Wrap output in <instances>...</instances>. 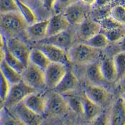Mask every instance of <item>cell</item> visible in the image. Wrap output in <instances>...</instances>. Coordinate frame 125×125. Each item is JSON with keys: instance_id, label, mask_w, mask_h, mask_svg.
I'll list each match as a JSON object with an SVG mask.
<instances>
[{"instance_id": "obj_4", "label": "cell", "mask_w": 125, "mask_h": 125, "mask_svg": "<svg viewBox=\"0 0 125 125\" xmlns=\"http://www.w3.org/2000/svg\"><path fill=\"white\" fill-rule=\"evenodd\" d=\"M68 68L64 64L51 62L44 71L45 86L54 89L66 74Z\"/></svg>"}, {"instance_id": "obj_15", "label": "cell", "mask_w": 125, "mask_h": 125, "mask_svg": "<svg viewBox=\"0 0 125 125\" xmlns=\"http://www.w3.org/2000/svg\"><path fill=\"white\" fill-rule=\"evenodd\" d=\"M78 80L71 70H67L66 74L58 84L55 87V92L61 94L70 93L78 87Z\"/></svg>"}, {"instance_id": "obj_13", "label": "cell", "mask_w": 125, "mask_h": 125, "mask_svg": "<svg viewBox=\"0 0 125 125\" xmlns=\"http://www.w3.org/2000/svg\"><path fill=\"white\" fill-rule=\"evenodd\" d=\"M70 23L63 13H56L49 19L47 37L66 31Z\"/></svg>"}, {"instance_id": "obj_27", "label": "cell", "mask_w": 125, "mask_h": 125, "mask_svg": "<svg viewBox=\"0 0 125 125\" xmlns=\"http://www.w3.org/2000/svg\"><path fill=\"white\" fill-rule=\"evenodd\" d=\"M4 61L11 66L12 68L17 71L18 73L21 74L22 73L25 69L26 66L22 63L19 60H18L15 56L10 53V51L8 50L6 45L4 46Z\"/></svg>"}, {"instance_id": "obj_2", "label": "cell", "mask_w": 125, "mask_h": 125, "mask_svg": "<svg viewBox=\"0 0 125 125\" xmlns=\"http://www.w3.org/2000/svg\"><path fill=\"white\" fill-rule=\"evenodd\" d=\"M34 91V88L28 85L23 80L11 85L8 94L4 100L5 106L8 108L14 107L20 103L23 102L29 94Z\"/></svg>"}, {"instance_id": "obj_20", "label": "cell", "mask_w": 125, "mask_h": 125, "mask_svg": "<svg viewBox=\"0 0 125 125\" xmlns=\"http://www.w3.org/2000/svg\"><path fill=\"white\" fill-rule=\"evenodd\" d=\"M30 62L44 71L51 62L43 51L36 48L30 51Z\"/></svg>"}, {"instance_id": "obj_12", "label": "cell", "mask_w": 125, "mask_h": 125, "mask_svg": "<svg viewBox=\"0 0 125 125\" xmlns=\"http://www.w3.org/2000/svg\"><path fill=\"white\" fill-rule=\"evenodd\" d=\"M47 98L41 94L32 93L23 100V103L31 111L39 115L45 113Z\"/></svg>"}, {"instance_id": "obj_19", "label": "cell", "mask_w": 125, "mask_h": 125, "mask_svg": "<svg viewBox=\"0 0 125 125\" xmlns=\"http://www.w3.org/2000/svg\"><path fill=\"white\" fill-rule=\"evenodd\" d=\"M81 98L83 104V115L87 120L91 121L101 113V106L93 102L84 94Z\"/></svg>"}, {"instance_id": "obj_25", "label": "cell", "mask_w": 125, "mask_h": 125, "mask_svg": "<svg viewBox=\"0 0 125 125\" xmlns=\"http://www.w3.org/2000/svg\"><path fill=\"white\" fill-rule=\"evenodd\" d=\"M114 65L115 68L117 80H121L125 76V51H121L117 53L113 58Z\"/></svg>"}, {"instance_id": "obj_26", "label": "cell", "mask_w": 125, "mask_h": 125, "mask_svg": "<svg viewBox=\"0 0 125 125\" xmlns=\"http://www.w3.org/2000/svg\"><path fill=\"white\" fill-rule=\"evenodd\" d=\"M66 101L69 108L72 110L74 113L79 115H83V104L81 98L74 95H71L70 94H64Z\"/></svg>"}, {"instance_id": "obj_3", "label": "cell", "mask_w": 125, "mask_h": 125, "mask_svg": "<svg viewBox=\"0 0 125 125\" xmlns=\"http://www.w3.org/2000/svg\"><path fill=\"white\" fill-rule=\"evenodd\" d=\"M22 80L34 90L45 85L44 71L31 62L26 66L21 73Z\"/></svg>"}, {"instance_id": "obj_6", "label": "cell", "mask_w": 125, "mask_h": 125, "mask_svg": "<svg viewBox=\"0 0 125 125\" xmlns=\"http://www.w3.org/2000/svg\"><path fill=\"white\" fill-rule=\"evenodd\" d=\"M10 52L25 66L30 62V54L31 50L26 44L18 38H11L5 44Z\"/></svg>"}, {"instance_id": "obj_23", "label": "cell", "mask_w": 125, "mask_h": 125, "mask_svg": "<svg viewBox=\"0 0 125 125\" xmlns=\"http://www.w3.org/2000/svg\"><path fill=\"white\" fill-rule=\"evenodd\" d=\"M17 4L18 12L21 15L28 25L33 24L37 21V18L35 13L27 4L22 1L21 0H15Z\"/></svg>"}, {"instance_id": "obj_38", "label": "cell", "mask_w": 125, "mask_h": 125, "mask_svg": "<svg viewBox=\"0 0 125 125\" xmlns=\"http://www.w3.org/2000/svg\"><path fill=\"white\" fill-rule=\"evenodd\" d=\"M96 0H79V2L85 6H92L94 5Z\"/></svg>"}, {"instance_id": "obj_7", "label": "cell", "mask_w": 125, "mask_h": 125, "mask_svg": "<svg viewBox=\"0 0 125 125\" xmlns=\"http://www.w3.org/2000/svg\"><path fill=\"white\" fill-rule=\"evenodd\" d=\"M1 24L4 30L13 33L26 30L28 26L19 12L3 14Z\"/></svg>"}, {"instance_id": "obj_36", "label": "cell", "mask_w": 125, "mask_h": 125, "mask_svg": "<svg viewBox=\"0 0 125 125\" xmlns=\"http://www.w3.org/2000/svg\"><path fill=\"white\" fill-rule=\"evenodd\" d=\"M2 125H23L16 118H13L11 116H7L3 121Z\"/></svg>"}, {"instance_id": "obj_1", "label": "cell", "mask_w": 125, "mask_h": 125, "mask_svg": "<svg viewBox=\"0 0 125 125\" xmlns=\"http://www.w3.org/2000/svg\"><path fill=\"white\" fill-rule=\"evenodd\" d=\"M68 54L71 62L89 64L96 61L100 55V51L83 43L71 47Z\"/></svg>"}, {"instance_id": "obj_43", "label": "cell", "mask_w": 125, "mask_h": 125, "mask_svg": "<svg viewBox=\"0 0 125 125\" xmlns=\"http://www.w3.org/2000/svg\"><path fill=\"white\" fill-rule=\"evenodd\" d=\"M1 120H2V116H1V115L0 114V123H1Z\"/></svg>"}, {"instance_id": "obj_14", "label": "cell", "mask_w": 125, "mask_h": 125, "mask_svg": "<svg viewBox=\"0 0 125 125\" xmlns=\"http://www.w3.org/2000/svg\"><path fill=\"white\" fill-rule=\"evenodd\" d=\"M125 104L123 97L113 104L109 115V125H125Z\"/></svg>"}, {"instance_id": "obj_18", "label": "cell", "mask_w": 125, "mask_h": 125, "mask_svg": "<svg viewBox=\"0 0 125 125\" xmlns=\"http://www.w3.org/2000/svg\"><path fill=\"white\" fill-rule=\"evenodd\" d=\"M49 19L41 21H36L28 25L26 29L30 38L35 40H41L47 37Z\"/></svg>"}, {"instance_id": "obj_11", "label": "cell", "mask_w": 125, "mask_h": 125, "mask_svg": "<svg viewBox=\"0 0 125 125\" xmlns=\"http://www.w3.org/2000/svg\"><path fill=\"white\" fill-rule=\"evenodd\" d=\"M40 44H47L55 46L67 51L71 48L73 43V36L71 33L67 31L58 34L48 36L40 40Z\"/></svg>"}, {"instance_id": "obj_21", "label": "cell", "mask_w": 125, "mask_h": 125, "mask_svg": "<svg viewBox=\"0 0 125 125\" xmlns=\"http://www.w3.org/2000/svg\"><path fill=\"white\" fill-rule=\"evenodd\" d=\"M100 63V69L103 80L112 81L116 79V70L114 65L113 58H104L103 59Z\"/></svg>"}, {"instance_id": "obj_16", "label": "cell", "mask_w": 125, "mask_h": 125, "mask_svg": "<svg viewBox=\"0 0 125 125\" xmlns=\"http://www.w3.org/2000/svg\"><path fill=\"white\" fill-rule=\"evenodd\" d=\"M101 30V26L100 23L94 20L86 18L80 24L78 30L79 36L81 40L86 41L100 33Z\"/></svg>"}, {"instance_id": "obj_40", "label": "cell", "mask_w": 125, "mask_h": 125, "mask_svg": "<svg viewBox=\"0 0 125 125\" xmlns=\"http://www.w3.org/2000/svg\"><path fill=\"white\" fill-rule=\"evenodd\" d=\"M4 45H5V42H4V38H3L1 33H0V49L3 48Z\"/></svg>"}, {"instance_id": "obj_39", "label": "cell", "mask_w": 125, "mask_h": 125, "mask_svg": "<svg viewBox=\"0 0 125 125\" xmlns=\"http://www.w3.org/2000/svg\"><path fill=\"white\" fill-rule=\"evenodd\" d=\"M4 48L0 49V64L4 61Z\"/></svg>"}, {"instance_id": "obj_10", "label": "cell", "mask_w": 125, "mask_h": 125, "mask_svg": "<svg viewBox=\"0 0 125 125\" xmlns=\"http://www.w3.org/2000/svg\"><path fill=\"white\" fill-rule=\"evenodd\" d=\"M63 14L70 24H80L86 19L87 10L80 2L73 3L64 10Z\"/></svg>"}, {"instance_id": "obj_41", "label": "cell", "mask_w": 125, "mask_h": 125, "mask_svg": "<svg viewBox=\"0 0 125 125\" xmlns=\"http://www.w3.org/2000/svg\"><path fill=\"white\" fill-rule=\"evenodd\" d=\"M41 125H60L58 123L53 122V121H47L46 122H42Z\"/></svg>"}, {"instance_id": "obj_33", "label": "cell", "mask_w": 125, "mask_h": 125, "mask_svg": "<svg viewBox=\"0 0 125 125\" xmlns=\"http://www.w3.org/2000/svg\"><path fill=\"white\" fill-rule=\"evenodd\" d=\"M91 122L90 125H109V115L106 112H101Z\"/></svg>"}, {"instance_id": "obj_42", "label": "cell", "mask_w": 125, "mask_h": 125, "mask_svg": "<svg viewBox=\"0 0 125 125\" xmlns=\"http://www.w3.org/2000/svg\"><path fill=\"white\" fill-rule=\"evenodd\" d=\"M5 108V103H4V100L0 98V113L3 111V109Z\"/></svg>"}, {"instance_id": "obj_35", "label": "cell", "mask_w": 125, "mask_h": 125, "mask_svg": "<svg viewBox=\"0 0 125 125\" xmlns=\"http://www.w3.org/2000/svg\"><path fill=\"white\" fill-rule=\"evenodd\" d=\"M41 5L47 11H52L54 10L56 0H40Z\"/></svg>"}, {"instance_id": "obj_5", "label": "cell", "mask_w": 125, "mask_h": 125, "mask_svg": "<svg viewBox=\"0 0 125 125\" xmlns=\"http://www.w3.org/2000/svg\"><path fill=\"white\" fill-rule=\"evenodd\" d=\"M69 109L65 98L61 94L57 92L51 93L47 98L45 113L53 116L64 115Z\"/></svg>"}, {"instance_id": "obj_8", "label": "cell", "mask_w": 125, "mask_h": 125, "mask_svg": "<svg viewBox=\"0 0 125 125\" xmlns=\"http://www.w3.org/2000/svg\"><path fill=\"white\" fill-rule=\"evenodd\" d=\"M14 113L16 118L23 125H41L43 122L42 116L31 111L23 102L14 106Z\"/></svg>"}, {"instance_id": "obj_34", "label": "cell", "mask_w": 125, "mask_h": 125, "mask_svg": "<svg viewBox=\"0 0 125 125\" xmlns=\"http://www.w3.org/2000/svg\"><path fill=\"white\" fill-rule=\"evenodd\" d=\"M71 1L72 0H56L54 10L56 11V13H61L62 11H64L69 5L73 3Z\"/></svg>"}, {"instance_id": "obj_32", "label": "cell", "mask_w": 125, "mask_h": 125, "mask_svg": "<svg viewBox=\"0 0 125 125\" xmlns=\"http://www.w3.org/2000/svg\"><path fill=\"white\" fill-rule=\"evenodd\" d=\"M10 87L11 84L0 71V98L4 101L8 94Z\"/></svg>"}, {"instance_id": "obj_28", "label": "cell", "mask_w": 125, "mask_h": 125, "mask_svg": "<svg viewBox=\"0 0 125 125\" xmlns=\"http://www.w3.org/2000/svg\"><path fill=\"white\" fill-rule=\"evenodd\" d=\"M84 43L92 47L93 48L99 50V49L104 48L108 46L109 42L105 34L103 33L100 32L88 40L86 41Z\"/></svg>"}, {"instance_id": "obj_29", "label": "cell", "mask_w": 125, "mask_h": 125, "mask_svg": "<svg viewBox=\"0 0 125 125\" xmlns=\"http://www.w3.org/2000/svg\"><path fill=\"white\" fill-rule=\"evenodd\" d=\"M110 17L115 22L123 25L125 22V10L124 6L119 4L114 6L110 11Z\"/></svg>"}, {"instance_id": "obj_22", "label": "cell", "mask_w": 125, "mask_h": 125, "mask_svg": "<svg viewBox=\"0 0 125 125\" xmlns=\"http://www.w3.org/2000/svg\"><path fill=\"white\" fill-rule=\"evenodd\" d=\"M0 71L11 85L16 84L22 80L21 74L10 66L4 60L0 64Z\"/></svg>"}, {"instance_id": "obj_24", "label": "cell", "mask_w": 125, "mask_h": 125, "mask_svg": "<svg viewBox=\"0 0 125 125\" xmlns=\"http://www.w3.org/2000/svg\"><path fill=\"white\" fill-rule=\"evenodd\" d=\"M86 74L90 81L93 83L100 82L103 80L100 69V61H95L88 64Z\"/></svg>"}, {"instance_id": "obj_17", "label": "cell", "mask_w": 125, "mask_h": 125, "mask_svg": "<svg viewBox=\"0 0 125 125\" xmlns=\"http://www.w3.org/2000/svg\"><path fill=\"white\" fill-rule=\"evenodd\" d=\"M84 94L91 101L100 106L106 102L108 97L106 90L100 86L93 84L86 86Z\"/></svg>"}, {"instance_id": "obj_44", "label": "cell", "mask_w": 125, "mask_h": 125, "mask_svg": "<svg viewBox=\"0 0 125 125\" xmlns=\"http://www.w3.org/2000/svg\"><path fill=\"white\" fill-rule=\"evenodd\" d=\"M79 125V124H72V125Z\"/></svg>"}, {"instance_id": "obj_31", "label": "cell", "mask_w": 125, "mask_h": 125, "mask_svg": "<svg viewBox=\"0 0 125 125\" xmlns=\"http://www.w3.org/2000/svg\"><path fill=\"white\" fill-rule=\"evenodd\" d=\"M103 33L105 34L109 42H116L123 38L125 36L124 30L119 28L111 29Z\"/></svg>"}, {"instance_id": "obj_9", "label": "cell", "mask_w": 125, "mask_h": 125, "mask_svg": "<svg viewBox=\"0 0 125 125\" xmlns=\"http://www.w3.org/2000/svg\"><path fill=\"white\" fill-rule=\"evenodd\" d=\"M37 48L42 51L52 62L64 64L67 66L71 62L68 52L58 47L47 44H40Z\"/></svg>"}, {"instance_id": "obj_30", "label": "cell", "mask_w": 125, "mask_h": 125, "mask_svg": "<svg viewBox=\"0 0 125 125\" xmlns=\"http://www.w3.org/2000/svg\"><path fill=\"white\" fill-rule=\"evenodd\" d=\"M18 12L15 0H0V13L2 14Z\"/></svg>"}, {"instance_id": "obj_37", "label": "cell", "mask_w": 125, "mask_h": 125, "mask_svg": "<svg viewBox=\"0 0 125 125\" xmlns=\"http://www.w3.org/2000/svg\"><path fill=\"white\" fill-rule=\"evenodd\" d=\"M111 1V0H96L94 6L96 8H101L108 5Z\"/></svg>"}]
</instances>
